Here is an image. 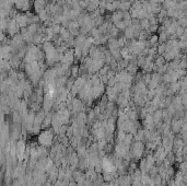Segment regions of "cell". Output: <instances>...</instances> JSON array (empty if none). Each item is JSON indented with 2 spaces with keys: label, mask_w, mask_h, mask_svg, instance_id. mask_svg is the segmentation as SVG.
<instances>
[{
  "label": "cell",
  "mask_w": 187,
  "mask_h": 186,
  "mask_svg": "<svg viewBox=\"0 0 187 186\" xmlns=\"http://www.w3.org/2000/svg\"><path fill=\"white\" fill-rule=\"evenodd\" d=\"M7 30H8V32H9L10 35H12V36H14L15 34H18V32L20 31V27H19V25L17 24V22H15V20H14V19L8 21Z\"/></svg>",
  "instance_id": "6da1fadb"
},
{
  "label": "cell",
  "mask_w": 187,
  "mask_h": 186,
  "mask_svg": "<svg viewBox=\"0 0 187 186\" xmlns=\"http://www.w3.org/2000/svg\"><path fill=\"white\" fill-rule=\"evenodd\" d=\"M14 20H15V22H17V24L19 25L20 29L21 27H26V25H28V18H26L25 14L18 13L14 17Z\"/></svg>",
  "instance_id": "7a4b0ae2"
},
{
  "label": "cell",
  "mask_w": 187,
  "mask_h": 186,
  "mask_svg": "<svg viewBox=\"0 0 187 186\" xmlns=\"http://www.w3.org/2000/svg\"><path fill=\"white\" fill-rule=\"evenodd\" d=\"M130 8H131V3L129 2V1H124V2H120L118 6V9L122 11V12H126V11H128V10H130Z\"/></svg>",
  "instance_id": "3957f363"
},
{
  "label": "cell",
  "mask_w": 187,
  "mask_h": 186,
  "mask_svg": "<svg viewBox=\"0 0 187 186\" xmlns=\"http://www.w3.org/2000/svg\"><path fill=\"white\" fill-rule=\"evenodd\" d=\"M112 20L113 22H119V21H123V12L122 11H118V12H114L113 15H112Z\"/></svg>",
  "instance_id": "277c9868"
},
{
  "label": "cell",
  "mask_w": 187,
  "mask_h": 186,
  "mask_svg": "<svg viewBox=\"0 0 187 186\" xmlns=\"http://www.w3.org/2000/svg\"><path fill=\"white\" fill-rule=\"evenodd\" d=\"M125 37H126V38H133V37H135V33H133V30H132L131 25L125 29Z\"/></svg>",
  "instance_id": "5b68a950"
},
{
  "label": "cell",
  "mask_w": 187,
  "mask_h": 186,
  "mask_svg": "<svg viewBox=\"0 0 187 186\" xmlns=\"http://www.w3.org/2000/svg\"><path fill=\"white\" fill-rule=\"evenodd\" d=\"M164 64H165V59L163 58V56H158V58L155 60L154 66H156V67H162V66H164Z\"/></svg>",
  "instance_id": "8992f818"
},
{
  "label": "cell",
  "mask_w": 187,
  "mask_h": 186,
  "mask_svg": "<svg viewBox=\"0 0 187 186\" xmlns=\"http://www.w3.org/2000/svg\"><path fill=\"white\" fill-rule=\"evenodd\" d=\"M115 27H116L117 30H125V29H126V24H125L124 21H119V22L115 23Z\"/></svg>",
  "instance_id": "52a82bcc"
},
{
  "label": "cell",
  "mask_w": 187,
  "mask_h": 186,
  "mask_svg": "<svg viewBox=\"0 0 187 186\" xmlns=\"http://www.w3.org/2000/svg\"><path fill=\"white\" fill-rule=\"evenodd\" d=\"M165 50H166V46H165V43H161V45L158 47V54L163 55Z\"/></svg>",
  "instance_id": "ba28073f"
},
{
  "label": "cell",
  "mask_w": 187,
  "mask_h": 186,
  "mask_svg": "<svg viewBox=\"0 0 187 186\" xmlns=\"http://www.w3.org/2000/svg\"><path fill=\"white\" fill-rule=\"evenodd\" d=\"M158 41H159V36H158V35H153V36H151V38H150V41H149V43H150V45L153 46Z\"/></svg>",
  "instance_id": "9c48e42d"
},
{
  "label": "cell",
  "mask_w": 187,
  "mask_h": 186,
  "mask_svg": "<svg viewBox=\"0 0 187 186\" xmlns=\"http://www.w3.org/2000/svg\"><path fill=\"white\" fill-rule=\"evenodd\" d=\"M78 72H79V68H78V66H73L72 69H71V75H72V77H77Z\"/></svg>",
  "instance_id": "30bf717a"
},
{
  "label": "cell",
  "mask_w": 187,
  "mask_h": 186,
  "mask_svg": "<svg viewBox=\"0 0 187 186\" xmlns=\"http://www.w3.org/2000/svg\"><path fill=\"white\" fill-rule=\"evenodd\" d=\"M158 29H159V27H158V24H154V25H150L148 30H149L150 32H155V31H158Z\"/></svg>",
  "instance_id": "8fae6325"
},
{
  "label": "cell",
  "mask_w": 187,
  "mask_h": 186,
  "mask_svg": "<svg viewBox=\"0 0 187 186\" xmlns=\"http://www.w3.org/2000/svg\"><path fill=\"white\" fill-rule=\"evenodd\" d=\"M162 116V111H156L155 112V114H154V118H155V121H159V118Z\"/></svg>",
  "instance_id": "7c38bea8"
}]
</instances>
